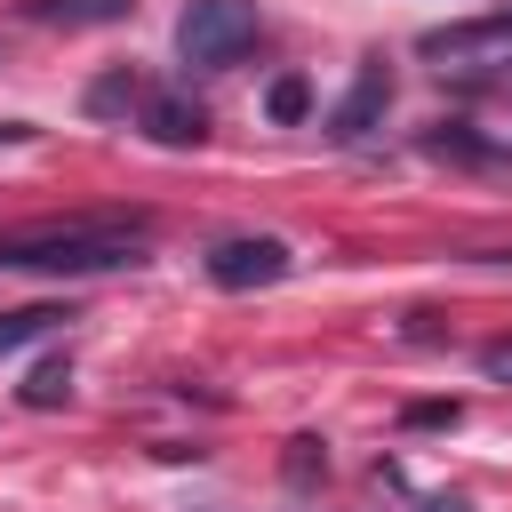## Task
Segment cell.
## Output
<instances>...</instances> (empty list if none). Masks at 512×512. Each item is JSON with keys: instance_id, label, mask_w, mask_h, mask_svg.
Returning a JSON list of instances; mask_svg holds the SVG:
<instances>
[{"instance_id": "1", "label": "cell", "mask_w": 512, "mask_h": 512, "mask_svg": "<svg viewBox=\"0 0 512 512\" xmlns=\"http://www.w3.org/2000/svg\"><path fill=\"white\" fill-rule=\"evenodd\" d=\"M152 240V216L144 208H104V216H56V224H24V232H0V272H56V280H80V272H120L136 264Z\"/></svg>"}, {"instance_id": "2", "label": "cell", "mask_w": 512, "mask_h": 512, "mask_svg": "<svg viewBox=\"0 0 512 512\" xmlns=\"http://www.w3.org/2000/svg\"><path fill=\"white\" fill-rule=\"evenodd\" d=\"M256 32H264L256 0H184V16H176V48H184V64H200V72L240 64V56L256 48Z\"/></svg>"}, {"instance_id": "3", "label": "cell", "mask_w": 512, "mask_h": 512, "mask_svg": "<svg viewBox=\"0 0 512 512\" xmlns=\"http://www.w3.org/2000/svg\"><path fill=\"white\" fill-rule=\"evenodd\" d=\"M288 240H272V232H232V240H216L208 248V280L216 288H272V280H288Z\"/></svg>"}, {"instance_id": "4", "label": "cell", "mask_w": 512, "mask_h": 512, "mask_svg": "<svg viewBox=\"0 0 512 512\" xmlns=\"http://www.w3.org/2000/svg\"><path fill=\"white\" fill-rule=\"evenodd\" d=\"M384 112H392V72H384V56H368L360 80L344 88V104L328 112V136H336V144H360V136L384 128Z\"/></svg>"}, {"instance_id": "5", "label": "cell", "mask_w": 512, "mask_h": 512, "mask_svg": "<svg viewBox=\"0 0 512 512\" xmlns=\"http://www.w3.org/2000/svg\"><path fill=\"white\" fill-rule=\"evenodd\" d=\"M136 128H144L152 144H168V152H192V144L208 136V112H200L192 96H176V88H152L144 112H136Z\"/></svg>"}, {"instance_id": "6", "label": "cell", "mask_w": 512, "mask_h": 512, "mask_svg": "<svg viewBox=\"0 0 512 512\" xmlns=\"http://www.w3.org/2000/svg\"><path fill=\"white\" fill-rule=\"evenodd\" d=\"M424 152H432V160H456V168H496V176H512V152H504V144H488V136H480V128H464V120L424 128Z\"/></svg>"}, {"instance_id": "7", "label": "cell", "mask_w": 512, "mask_h": 512, "mask_svg": "<svg viewBox=\"0 0 512 512\" xmlns=\"http://www.w3.org/2000/svg\"><path fill=\"white\" fill-rule=\"evenodd\" d=\"M136 0H24V24H48V32H88V24H128Z\"/></svg>"}, {"instance_id": "8", "label": "cell", "mask_w": 512, "mask_h": 512, "mask_svg": "<svg viewBox=\"0 0 512 512\" xmlns=\"http://www.w3.org/2000/svg\"><path fill=\"white\" fill-rule=\"evenodd\" d=\"M56 320H72L64 304H24V312H0V352H24L32 336H48Z\"/></svg>"}, {"instance_id": "9", "label": "cell", "mask_w": 512, "mask_h": 512, "mask_svg": "<svg viewBox=\"0 0 512 512\" xmlns=\"http://www.w3.org/2000/svg\"><path fill=\"white\" fill-rule=\"evenodd\" d=\"M144 96H152V88H144L136 72H104V80L88 88V112H144Z\"/></svg>"}, {"instance_id": "10", "label": "cell", "mask_w": 512, "mask_h": 512, "mask_svg": "<svg viewBox=\"0 0 512 512\" xmlns=\"http://www.w3.org/2000/svg\"><path fill=\"white\" fill-rule=\"evenodd\" d=\"M264 112H272L280 128H296V120L312 112V88H304V72H288V80H272V96H264Z\"/></svg>"}, {"instance_id": "11", "label": "cell", "mask_w": 512, "mask_h": 512, "mask_svg": "<svg viewBox=\"0 0 512 512\" xmlns=\"http://www.w3.org/2000/svg\"><path fill=\"white\" fill-rule=\"evenodd\" d=\"M56 400H72V368L64 360H40L32 384H24V408H56Z\"/></svg>"}, {"instance_id": "12", "label": "cell", "mask_w": 512, "mask_h": 512, "mask_svg": "<svg viewBox=\"0 0 512 512\" xmlns=\"http://www.w3.org/2000/svg\"><path fill=\"white\" fill-rule=\"evenodd\" d=\"M320 472H328V448H320L312 432H304V440H288V480H296V488H312Z\"/></svg>"}, {"instance_id": "13", "label": "cell", "mask_w": 512, "mask_h": 512, "mask_svg": "<svg viewBox=\"0 0 512 512\" xmlns=\"http://www.w3.org/2000/svg\"><path fill=\"white\" fill-rule=\"evenodd\" d=\"M480 376H496V384H512V336H496V344H480Z\"/></svg>"}, {"instance_id": "14", "label": "cell", "mask_w": 512, "mask_h": 512, "mask_svg": "<svg viewBox=\"0 0 512 512\" xmlns=\"http://www.w3.org/2000/svg\"><path fill=\"white\" fill-rule=\"evenodd\" d=\"M24 136H40L32 120H0V144H24Z\"/></svg>"}]
</instances>
